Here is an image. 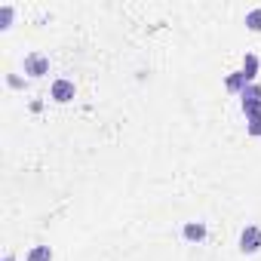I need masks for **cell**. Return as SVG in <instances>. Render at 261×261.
<instances>
[{
    "mask_svg": "<svg viewBox=\"0 0 261 261\" xmlns=\"http://www.w3.org/2000/svg\"><path fill=\"white\" fill-rule=\"evenodd\" d=\"M240 252H243V255L261 252V227H258V224H246V227L240 230Z\"/></svg>",
    "mask_w": 261,
    "mask_h": 261,
    "instance_id": "obj_1",
    "label": "cell"
},
{
    "mask_svg": "<svg viewBox=\"0 0 261 261\" xmlns=\"http://www.w3.org/2000/svg\"><path fill=\"white\" fill-rule=\"evenodd\" d=\"M22 68H25L28 77H43V74H49V59L43 53H28L25 62H22Z\"/></svg>",
    "mask_w": 261,
    "mask_h": 261,
    "instance_id": "obj_2",
    "label": "cell"
},
{
    "mask_svg": "<svg viewBox=\"0 0 261 261\" xmlns=\"http://www.w3.org/2000/svg\"><path fill=\"white\" fill-rule=\"evenodd\" d=\"M74 92H77V86H74V80H68V77H59V80H53V86H49V95H53V101H59V105H68V101L74 98Z\"/></svg>",
    "mask_w": 261,
    "mask_h": 261,
    "instance_id": "obj_3",
    "label": "cell"
},
{
    "mask_svg": "<svg viewBox=\"0 0 261 261\" xmlns=\"http://www.w3.org/2000/svg\"><path fill=\"white\" fill-rule=\"evenodd\" d=\"M206 233H209L206 221H185V227H181V237H185L188 243H203Z\"/></svg>",
    "mask_w": 261,
    "mask_h": 261,
    "instance_id": "obj_4",
    "label": "cell"
},
{
    "mask_svg": "<svg viewBox=\"0 0 261 261\" xmlns=\"http://www.w3.org/2000/svg\"><path fill=\"white\" fill-rule=\"evenodd\" d=\"M258 68H261L258 56H255V53H246V56H243V68H240V71L246 74V80H249V83H255V77H258Z\"/></svg>",
    "mask_w": 261,
    "mask_h": 261,
    "instance_id": "obj_5",
    "label": "cell"
},
{
    "mask_svg": "<svg viewBox=\"0 0 261 261\" xmlns=\"http://www.w3.org/2000/svg\"><path fill=\"white\" fill-rule=\"evenodd\" d=\"M224 86H227V92L243 95V89L249 86V80H246V74H243V71H230V74H227V80H224Z\"/></svg>",
    "mask_w": 261,
    "mask_h": 261,
    "instance_id": "obj_6",
    "label": "cell"
},
{
    "mask_svg": "<svg viewBox=\"0 0 261 261\" xmlns=\"http://www.w3.org/2000/svg\"><path fill=\"white\" fill-rule=\"evenodd\" d=\"M13 19H16V7L13 4H4V7H0V31L13 28Z\"/></svg>",
    "mask_w": 261,
    "mask_h": 261,
    "instance_id": "obj_7",
    "label": "cell"
},
{
    "mask_svg": "<svg viewBox=\"0 0 261 261\" xmlns=\"http://www.w3.org/2000/svg\"><path fill=\"white\" fill-rule=\"evenodd\" d=\"M25 261H53V249H49V246H34V249L25 255Z\"/></svg>",
    "mask_w": 261,
    "mask_h": 261,
    "instance_id": "obj_8",
    "label": "cell"
},
{
    "mask_svg": "<svg viewBox=\"0 0 261 261\" xmlns=\"http://www.w3.org/2000/svg\"><path fill=\"white\" fill-rule=\"evenodd\" d=\"M246 28L249 31H261V7H255V10L246 13Z\"/></svg>",
    "mask_w": 261,
    "mask_h": 261,
    "instance_id": "obj_9",
    "label": "cell"
},
{
    "mask_svg": "<svg viewBox=\"0 0 261 261\" xmlns=\"http://www.w3.org/2000/svg\"><path fill=\"white\" fill-rule=\"evenodd\" d=\"M240 101H261V86H258V83H249V86L243 89Z\"/></svg>",
    "mask_w": 261,
    "mask_h": 261,
    "instance_id": "obj_10",
    "label": "cell"
},
{
    "mask_svg": "<svg viewBox=\"0 0 261 261\" xmlns=\"http://www.w3.org/2000/svg\"><path fill=\"white\" fill-rule=\"evenodd\" d=\"M240 108H243L246 120H255V117H261V101H240Z\"/></svg>",
    "mask_w": 261,
    "mask_h": 261,
    "instance_id": "obj_11",
    "label": "cell"
},
{
    "mask_svg": "<svg viewBox=\"0 0 261 261\" xmlns=\"http://www.w3.org/2000/svg\"><path fill=\"white\" fill-rule=\"evenodd\" d=\"M246 133H249V136H255V139H261V117L246 120Z\"/></svg>",
    "mask_w": 261,
    "mask_h": 261,
    "instance_id": "obj_12",
    "label": "cell"
},
{
    "mask_svg": "<svg viewBox=\"0 0 261 261\" xmlns=\"http://www.w3.org/2000/svg\"><path fill=\"white\" fill-rule=\"evenodd\" d=\"M7 83H10L13 89H22V86H25V80H22V77H16V74H10V77H7Z\"/></svg>",
    "mask_w": 261,
    "mask_h": 261,
    "instance_id": "obj_13",
    "label": "cell"
},
{
    "mask_svg": "<svg viewBox=\"0 0 261 261\" xmlns=\"http://www.w3.org/2000/svg\"><path fill=\"white\" fill-rule=\"evenodd\" d=\"M4 261H16V255H7V258H4Z\"/></svg>",
    "mask_w": 261,
    "mask_h": 261,
    "instance_id": "obj_14",
    "label": "cell"
}]
</instances>
